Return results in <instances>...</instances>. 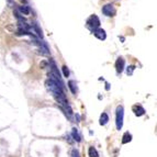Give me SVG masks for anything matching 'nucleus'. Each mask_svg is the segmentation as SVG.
Instances as JSON below:
<instances>
[{
    "label": "nucleus",
    "instance_id": "obj_1",
    "mask_svg": "<svg viewBox=\"0 0 157 157\" xmlns=\"http://www.w3.org/2000/svg\"><path fill=\"white\" fill-rule=\"evenodd\" d=\"M123 118H124V109L122 106L117 107V112H115V125L117 130L120 131L123 127Z\"/></svg>",
    "mask_w": 157,
    "mask_h": 157
},
{
    "label": "nucleus",
    "instance_id": "obj_2",
    "mask_svg": "<svg viewBox=\"0 0 157 157\" xmlns=\"http://www.w3.org/2000/svg\"><path fill=\"white\" fill-rule=\"evenodd\" d=\"M86 24H87L88 29H90L91 31H96L100 27V20L96 14H92L88 18Z\"/></svg>",
    "mask_w": 157,
    "mask_h": 157
},
{
    "label": "nucleus",
    "instance_id": "obj_3",
    "mask_svg": "<svg viewBox=\"0 0 157 157\" xmlns=\"http://www.w3.org/2000/svg\"><path fill=\"white\" fill-rule=\"evenodd\" d=\"M102 13L107 17H113L115 14V8L113 7V5L108 3L106 6H103L102 8Z\"/></svg>",
    "mask_w": 157,
    "mask_h": 157
},
{
    "label": "nucleus",
    "instance_id": "obj_4",
    "mask_svg": "<svg viewBox=\"0 0 157 157\" xmlns=\"http://www.w3.org/2000/svg\"><path fill=\"white\" fill-rule=\"evenodd\" d=\"M124 65H125V62L122 57H119L115 62V69H117V72L118 74H121L124 69Z\"/></svg>",
    "mask_w": 157,
    "mask_h": 157
},
{
    "label": "nucleus",
    "instance_id": "obj_5",
    "mask_svg": "<svg viewBox=\"0 0 157 157\" xmlns=\"http://www.w3.org/2000/svg\"><path fill=\"white\" fill-rule=\"evenodd\" d=\"M94 35L96 36L97 39H99L101 40V41H103V40H106L107 37V33H106V31L103 30V29H97L96 31H94Z\"/></svg>",
    "mask_w": 157,
    "mask_h": 157
},
{
    "label": "nucleus",
    "instance_id": "obj_6",
    "mask_svg": "<svg viewBox=\"0 0 157 157\" xmlns=\"http://www.w3.org/2000/svg\"><path fill=\"white\" fill-rule=\"evenodd\" d=\"M133 112H134V114H135L136 117H142V115H144L145 110H144V108H143L142 106L137 104V106L133 107Z\"/></svg>",
    "mask_w": 157,
    "mask_h": 157
},
{
    "label": "nucleus",
    "instance_id": "obj_7",
    "mask_svg": "<svg viewBox=\"0 0 157 157\" xmlns=\"http://www.w3.org/2000/svg\"><path fill=\"white\" fill-rule=\"evenodd\" d=\"M68 88H69V90L72 91V94L76 95L78 92V87H77V84H76L75 80H69V82H68Z\"/></svg>",
    "mask_w": 157,
    "mask_h": 157
},
{
    "label": "nucleus",
    "instance_id": "obj_8",
    "mask_svg": "<svg viewBox=\"0 0 157 157\" xmlns=\"http://www.w3.org/2000/svg\"><path fill=\"white\" fill-rule=\"evenodd\" d=\"M72 139H75L76 142H80V141H82V136H80V134H79L78 130H77L76 127H74V129H72Z\"/></svg>",
    "mask_w": 157,
    "mask_h": 157
},
{
    "label": "nucleus",
    "instance_id": "obj_9",
    "mask_svg": "<svg viewBox=\"0 0 157 157\" xmlns=\"http://www.w3.org/2000/svg\"><path fill=\"white\" fill-rule=\"evenodd\" d=\"M131 141H132V134L129 132H125L123 134V137H122V144H127Z\"/></svg>",
    "mask_w": 157,
    "mask_h": 157
},
{
    "label": "nucleus",
    "instance_id": "obj_10",
    "mask_svg": "<svg viewBox=\"0 0 157 157\" xmlns=\"http://www.w3.org/2000/svg\"><path fill=\"white\" fill-rule=\"evenodd\" d=\"M88 155H89V157H99V153H98V151H97L94 146H90V147H89V149H88Z\"/></svg>",
    "mask_w": 157,
    "mask_h": 157
},
{
    "label": "nucleus",
    "instance_id": "obj_11",
    "mask_svg": "<svg viewBox=\"0 0 157 157\" xmlns=\"http://www.w3.org/2000/svg\"><path fill=\"white\" fill-rule=\"evenodd\" d=\"M109 122V117H108V114L107 113H104L103 112L102 114L100 115V125H106L107 123Z\"/></svg>",
    "mask_w": 157,
    "mask_h": 157
},
{
    "label": "nucleus",
    "instance_id": "obj_12",
    "mask_svg": "<svg viewBox=\"0 0 157 157\" xmlns=\"http://www.w3.org/2000/svg\"><path fill=\"white\" fill-rule=\"evenodd\" d=\"M19 11H20V13H22V14L24 15L30 14V9H29V7L27 6H20L19 7Z\"/></svg>",
    "mask_w": 157,
    "mask_h": 157
},
{
    "label": "nucleus",
    "instance_id": "obj_13",
    "mask_svg": "<svg viewBox=\"0 0 157 157\" xmlns=\"http://www.w3.org/2000/svg\"><path fill=\"white\" fill-rule=\"evenodd\" d=\"M33 29H34V31L36 32V34L39 35V37H41V39H42V37H43V33H42V30L40 29L39 25H37L36 23H34L33 24Z\"/></svg>",
    "mask_w": 157,
    "mask_h": 157
},
{
    "label": "nucleus",
    "instance_id": "obj_14",
    "mask_svg": "<svg viewBox=\"0 0 157 157\" xmlns=\"http://www.w3.org/2000/svg\"><path fill=\"white\" fill-rule=\"evenodd\" d=\"M62 69H63V74L65 77H68V76H69V69H68V67H67L66 65H64V66L62 67Z\"/></svg>",
    "mask_w": 157,
    "mask_h": 157
},
{
    "label": "nucleus",
    "instance_id": "obj_15",
    "mask_svg": "<svg viewBox=\"0 0 157 157\" xmlns=\"http://www.w3.org/2000/svg\"><path fill=\"white\" fill-rule=\"evenodd\" d=\"M134 69H135V66H134V65H131V66H129L127 68V75H132Z\"/></svg>",
    "mask_w": 157,
    "mask_h": 157
},
{
    "label": "nucleus",
    "instance_id": "obj_16",
    "mask_svg": "<svg viewBox=\"0 0 157 157\" xmlns=\"http://www.w3.org/2000/svg\"><path fill=\"white\" fill-rule=\"evenodd\" d=\"M72 157H80L78 149H76V148H74V149H72Z\"/></svg>",
    "mask_w": 157,
    "mask_h": 157
}]
</instances>
